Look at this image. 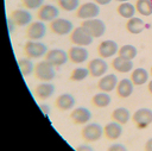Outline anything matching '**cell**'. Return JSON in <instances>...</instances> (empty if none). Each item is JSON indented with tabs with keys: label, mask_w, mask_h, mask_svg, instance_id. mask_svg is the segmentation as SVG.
<instances>
[{
	"label": "cell",
	"mask_w": 152,
	"mask_h": 151,
	"mask_svg": "<svg viewBox=\"0 0 152 151\" xmlns=\"http://www.w3.org/2000/svg\"><path fill=\"white\" fill-rule=\"evenodd\" d=\"M116 12L120 17L122 18H126V19H129L132 17H134V13L137 12L135 11V6L129 4V2H120L116 7Z\"/></svg>",
	"instance_id": "obj_27"
},
{
	"label": "cell",
	"mask_w": 152,
	"mask_h": 151,
	"mask_svg": "<svg viewBox=\"0 0 152 151\" xmlns=\"http://www.w3.org/2000/svg\"><path fill=\"white\" fill-rule=\"evenodd\" d=\"M45 33H46V26L44 21L40 20L31 21L26 26V31H25V36L30 40H40L42 38H44Z\"/></svg>",
	"instance_id": "obj_8"
},
{
	"label": "cell",
	"mask_w": 152,
	"mask_h": 151,
	"mask_svg": "<svg viewBox=\"0 0 152 151\" xmlns=\"http://www.w3.org/2000/svg\"><path fill=\"white\" fill-rule=\"evenodd\" d=\"M56 1L58 7L65 12L76 11L80 6V0H56Z\"/></svg>",
	"instance_id": "obj_32"
},
{
	"label": "cell",
	"mask_w": 152,
	"mask_h": 151,
	"mask_svg": "<svg viewBox=\"0 0 152 151\" xmlns=\"http://www.w3.org/2000/svg\"><path fill=\"white\" fill-rule=\"evenodd\" d=\"M118 84V77L114 74H104L101 76L97 81V89L100 92H106L109 93L115 89Z\"/></svg>",
	"instance_id": "obj_17"
},
{
	"label": "cell",
	"mask_w": 152,
	"mask_h": 151,
	"mask_svg": "<svg viewBox=\"0 0 152 151\" xmlns=\"http://www.w3.org/2000/svg\"><path fill=\"white\" fill-rule=\"evenodd\" d=\"M131 119L138 128H146L152 122V111L148 108H139L132 114Z\"/></svg>",
	"instance_id": "obj_9"
},
{
	"label": "cell",
	"mask_w": 152,
	"mask_h": 151,
	"mask_svg": "<svg viewBox=\"0 0 152 151\" xmlns=\"http://www.w3.org/2000/svg\"><path fill=\"white\" fill-rule=\"evenodd\" d=\"M75 14L78 19H82V20L96 18L100 14V7L95 2H84L78 6Z\"/></svg>",
	"instance_id": "obj_7"
},
{
	"label": "cell",
	"mask_w": 152,
	"mask_h": 151,
	"mask_svg": "<svg viewBox=\"0 0 152 151\" xmlns=\"http://www.w3.org/2000/svg\"><path fill=\"white\" fill-rule=\"evenodd\" d=\"M125 27H126L127 32H129L132 34H139L140 32H142V30L145 27V24L140 18L132 17V18L127 19V21L125 24Z\"/></svg>",
	"instance_id": "obj_24"
},
{
	"label": "cell",
	"mask_w": 152,
	"mask_h": 151,
	"mask_svg": "<svg viewBox=\"0 0 152 151\" xmlns=\"http://www.w3.org/2000/svg\"><path fill=\"white\" fill-rule=\"evenodd\" d=\"M90 102H91V105H93L94 107H96V108H104V107H107V106L110 105L112 97H110V95H109L108 93H106V92H100V93H96V94L93 95Z\"/></svg>",
	"instance_id": "obj_23"
},
{
	"label": "cell",
	"mask_w": 152,
	"mask_h": 151,
	"mask_svg": "<svg viewBox=\"0 0 152 151\" xmlns=\"http://www.w3.org/2000/svg\"><path fill=\"white\" fill-rule=\"evenodd\" d=\"M112 68L118 71V73H122V74H126V73H129L132 69H133V62L131 59H126V58H122L120 56L113 58L112 63H110Z\"/></svg>",
	"instance_id": "obj_22"
},
{
	"label": "cell",
	"mask_w": 152,
	"mask_h": 151,
	"mask_svg": "<svg viewBox=\"0 0 152 151\" xmlns=\"http://www.w3.org/2000/svg\"><path fill=\"white\" fill-rule=\"evenodd\" d=\"M81 26H83L93 36V38H100L106 32V25L99 18H91V19L83 20Z\"/></svg>",
	"instance_id": "obj_5"
},
{
	"label": "cell",
	"mask_w": 152,
	"mask_h": 151,
	"mask_svg": "<svg viewBox=\"0 0 152 151\" xmlns=\"http://www.w3.org/2000/svg\"><path fill=\"white\" fill-rule=\"evenodd\" d=\"M110 1H112V0H94V2L97 4L99 6H100V5H101V6H103V5H108Z\"/></svg>",
	"instance_id": "obj_39"
},
{
	"label": "cell",
	"mask_w": 152,
	"mask_h": 151,
	"mask_svg": "<svg viewBox=\"0 0 152 151\" xmlns=\"http://www.w3.org/2000/svg\"><path fill=\"white\" fill-rule=\"evenodd\" d=\"M88 76H89V70H88V68L77 67V68L72 69V71L70 73L69 78H70V81H74V82H80V81L86 80Z\"/></svg>",
	"instance_id": "obj_31"
},
{
	"label": "cell",
	"mask_w": 152,
	"mask_h": 151,
	"mask_svg": "<svg viewBox=\"0 0 152 151\" xmlns=\"http://www.w3.org/2000/svg\"><path fill=\"white\" fill-rule=\"evenodd\" d=\"M21 4L26 10H38L44 5V0H21Z\"/></svg>",
	"instance_id": "obj_33"
},
{
	"label": "cell",
	"mask_w": 152,
	"mask_h": 151,
	"mask_svg": "<svg viewBox=\"0 0 152 151\" xmlns=\"http://www.w3.org/2000/svg\"><path fill=\"white\" fill-rule=\"evenodd\" d=\"M69 117L75 125H86L91 119V112L86 107H76L71 111Z\"/></svg>",
	"instance_id": "obj_16"
},
{
	"label": "cell",
	"mask_w": 152,
	"mask_h": 151,
	"mask_svg": "<svg viewBox=\"0 0 152 151\" xmlns=\"http://www.w3.org/2000/svg\"><path fill=\"white\" fill-rule=\"evenodd\" d=\"M145 151H152V138H150L145 144Z\"/></svg>",
	"instance_id": "obj_37"
},
{
	"label": "cell",
	"mask_w": 152,
	"mask_h": 151,
	"mask_svg": "<svg viewBox=\"0 0 152 151\" xmlns=\"http://www.w3.org/2000/svg\"><path fill=\"white\" fill-rule=\"evenodd\" d=\"M116 1H118V2H127L128 0H116Z\"/></svg>",
	"instance_id": "obj_41"
},
{
	"label": "cell",
	"mask_w": 152,
	"mask_h": 151,
	"mask_svg": "<svg viewBox=\"0 0 152 151\" xmlns=\"http://www.w3.org/2000/svg\"><path fill=\"white\" fill-rule=\"evenodd\" d=\"M77 151H93V147L91 146H88V145H80L76 147Z\"/></svg>",
	"instance_id": "obj_35"
},
{
	"label": "cell",
	"mask_w": 152,
	"mask_h": 151,
	"mask_svg": "<svg viewBox=\"0 0 152 151\" xmlns=\"http://www.w3.org/2000/svg\"><path fill=\"white\" fill-rule=\"evenodd\" d=\"M18 67H19V70L21 73V75L24 77L33 74V69H34V64L32 63V61L30 58H20L18 61Z\"/></svg>",
	"instance_id": "obj_30"
},
{
	"label": "cell",
	"mask_w": 152,
	"mask_h": 151,
	"mask_svg": "<svg viewBox=\"0 0 152 151\" xmlns=\"http://www.w3.org/2000/svg\"><path fill=\"white\" fill-rule=\"evenodd\" d=\"M129 78L134 86H141L148 81V73L144 68H137V69L132 70Z\"/></svg>",
	"instance_id": "obj_26"
},
{
	"label": "cell",
	"mask_w": 152,
	"mask_h": 151,
	"mask_svg": "<svg viewBox=\"0 0 152 151\" xmlns=\"http://www.w3.org/2000/svg\"><path fill=\"white\" fill-rule=\"evenodd\" d=\"M151 2H152V0H151Z\"/></svg>",
	"instance_id": "obj_43"
},
{
	"label": "cell",
	"mask_w": 152,
	"mask_h": 151,
	"mask_svg": "<svg viewBox=\"0 0 152 151\" xmlns=\"http://www.w3.org/2000/svg\"><path fill=\"white\" fill-rule=\"evenodd\" d=\"M119 46L116 44V42L112 40V39H107V40H102L99 45H97V55L101 58H109L113 57L115 54H118Z\"/></svg>",
	"instance_id": "obj_15"
},
{
	"label": "cell",
	"mask_w": 152,
	"mask_h": 151,
	"mask_svg": "<svg viewBox=\"0 0 152 151\" xmlns=\"http://www.w3.org/2000/svg\"><path fill=\"white\" fill-rule=\"evenodd\" d=\"M8 18L14 23L15 26H27L32 21V15L27 10L24 8H15L13 10Z\"/></svg>",
	"instance_id": "obj_13"
},
{
	"label": "cell",
	"mask_w": 152,
	"mask_h": 151,
	"mask_svg": "<svg viewBox=\"0 0 152 151\" xmlns=\"http://www.w3.org/2000/svg\"><path fill=\"white\" fill-rule=\"evenodd\" d=\"M49 29L55 34L65 36V34H70V32L74 30V25L70 20L65 18H56L52 21H50Z\"/></svg>",
	"instance_id": "obj_6"
},
{
	"label": "cell",
	"mask_w": 152,
	"mask_h": 151,
	"mask_svg": "<svg viewBox=\"0 0 152 151\" xmlns=\"http://www.w3.org/2000/svg\"><path fill=\"white\" fill-rule=\"evenodd\" d=\"M133 82L131 81V78H122L120 81H118V84L115 87V92L116 95L120 99H126L128 96H131V94L133 93Z\"/></svg>",
	"instance_id": "obj_21"
},
{
	"label": "cell",
	"mask_w": 152,
	"mask_h": 151,
	"mask_svg": "<svg viewBox=\"0 0 152 151\" xmlns=\"http://www.w3.org/2000/svg\"><path fill=\"white\" fill-rule=\"evenodd\" d=\"M150 74H151V76H152V67H151V69H150Z\"/></svg>",
	"instance_id": "obj_42"
},
{
	"label": "cell",
	"mask_w": 152,
	"mask_h": 151,
	"mask_svg": "<svg viewBox=\"0 0 152 151\" xmlns=\"http://www.w3.org/2000/svg\"><path fill=\"white\" fill-rule=\"evenodd\" d=\"M87 68L89 70V75L93 77H101L103 76L108 70V64L104 61V58H93L88 62Z\"/></svg>",
	"instance_id": "obj_11"
},
{
	"label": "cell",
	"mask_w": 152,
	"mask_h": 151,
	"mask_svg": "<svg viewBox=\"0 0 152 151\" xmlns=\"http://www.w3.org/2000/svg\"><path fill=\"white\" fill-rule=\"evenodd\" d=\"M135 11L145 17L152 14V2L151 0H137L135 1Z\"/></svg>",
	"instance_id": "obj_28"
},
{
	"label": "cell",
	"mask_w": 152,
	"mask_h": 151,
	"mask_svg": "<svg viewBox=\"0 0 152 151\" xmlns=\"http://www.w3.org/2000/svg\"><path fill=\"white\" fill-rule=\"evenodd\" d=\"M131 117H132V115H131L129 111H128L127 108H125V107H118V108H115V109L112 112V114H110L112 120H114V121H116V122H119V124H121V125L127 124V122L129 121Z\"/></svg>",
	"instance_id": "obj_25"
},
{
	"label": "cell",
	"mask_w": 152,
	"mask_h": 151,
	"mask_svg": "<svg viewBox=\"0 0 152 151\" xmlns=\"http://www.w3.org/2000/svg\"><path fill=\"white\" fill-rule=\"evenodd\" d=\"M138 51H137V48L131 45V44H126V45H122L119 48L118 50V56L122 57V58H126V59H133L135 58Z\"/></svg>",
	"instance_id": "obj_29"
},
{
	"label": "cell",
	"mask_w": 152,
	"mask_h": 151,
	"mask_svg": "<svg viewBox=\"0 0 152 151\" xmlns=\"http://www.w3.org/2000/svg\"><path fill=\"white\" fill-rule=\"evenodd\" d=\"M24 55L30 59L44 57L48 52V46L39 40H27L24 45Z\"/></svg>",
	"instance_id": "obj_2"
},
{
	"label": "cell",
	"mask_w": 152,
	"mask_h": 151,
	"mask_svg": "<svg viewBox=\"0 0 152 151\" xmlns=\"http://www.w3.org/2000/svg\"><path fill=\"white\" fill-rule=\"evenodd\" d=\"M44 59L48 61L50 64L53 67H61L65 64L69 58H68V52L62 50V49H51L48 50V52L44 56Z\"/></svg>",
	"instance_id": "obj_10"
},
{
	"label": "cell",
	"mask_w": 152,
	"mask_h": 151,
	"mask_svg": "<svg viewBox=\"0 0 152 151\" xmlns=\"http://www.w3.org/2000/svg\"><path fill=\"white\" fill-rule=\"evenodd\" d=\"M68 52V58L71 63L74 64H81L83 62H86L88 59V50L84 46H78V45H74L71 48H69Z\"/></svg>",
	"instance_id": "obj_14"
},
{
	"label": "cell",
	"mask_w": 152,
	"mask_h": 151,
	"mask_svg": "<svg viewBox=\"0 0 152 151\" xmlns=\"http://www.w3.org/2000/svg\"><path fill=\"white\" fill-rule=\"evenodd\" d=\"M39 107H40L42 112H43L45 115H48V114H49V112H50V108H49V106H48V105H40Z\"/></svg>",
	"instance_id": "obj_38"
},
{
	"label": "cell",
	"mask_w": 152,
	"mask_h": 151,
	"mask_svg": "<svg viewBox=\"0 0 152 151\" xmlns=\"http://www.w3.org/2000/svg\"><path fill=\"white\" fill-rule=\"evenodd\" d=\"M102 136L103 127L97 122H87L81 130V137L86 143L97 141Z\"/></svg>",
	"instance_id": "obj_3"
},
{
	"label": "cell",
	"mask_w": 152,
	"mask_h": 151,
	"mask_svg": "<svg viewBox=\"0 0 152 151\" xmlns=\"http://www.w3.org/2000/svg\"><path fill=\"white\" fill-rule=\"evenodd\" d=\"M121 134H122V126H121V124H119L114 120L103 126V136L108 140L114 141V140L119 139L121 137Z\"/></svg>",
	"instance_id": "obj_19"
},
{
	"label": "cell",
	"mask_w": 152,
	"mask_h": 151,
	"mask_svg": "<svg viewBox=\"0 0 152 151\" xmlns=\"http://www.w3.org/2000/svg\"><path fill=\"white\" fill-rule=\"evenodd\" d=\"M33 75H34V77L37 80H39L42 82H50L56 76L55 67L52 64H50L48 61H45V59L40 61V62L34 64Z\"/></svg>",
	"instance_id": "obj_1"
},
{
	"label": "cell",
	"mask_w": 152,
	"mask_h": 151,
	"mask_svg": "<svg viewBox=\"0 0 152 151\" xmlns=\"http://www.w3.org/2000/svg\"><path fill=\"white\" fill-rule=\"evenodd\" d=\"M58 14H59V10L53 6V5H50V4H44L42 5L38 10H37V18L38 20L40 21H52L53 19L58 18Z\"/></svg>",
	"instance_id": "obj_12"
},
{
	"label": "cell",
	"mask_w": 152,
	"mask_h": 151,
	"mask_svg": "<svg viewBox=\"0 0 152 151\" xmlns=\"http://www.w3.org/2000/svg\"><path fill=\"white\" fill-rule=\"evenodd\" d=\"M75 103H76L75 97L71 94H69V93H63V94L58 95L56 97V100H55L56 108L59 109V111H63V112L72 109Z\"/></svg>",
	"instance_id": "obj_18"
},
{
	"label": "cell",
	"mask_w": 152,
	"mask_h": 151,
	"mask_svg": "<svg viewBox=\"0 0 152 151\" xmlns=\"http://www.w3.org/2000/svg\"><path fill=\"white\" fill-rule=\"evenodd\" d=\"M55 93V86L50 82H42L34 87L33 94L38 100H46Z\"/></svg>",
	"instance_id": "obj_20"
},
{
	"label": "cell",
	"mask_w": 152,
	"mask_h": 151,
	"mask_svg": "<svg viewBox=\"0 0 152 151\" xmlns=\"http://www.w3.org/2000/svg\"><path fill=\"white\" fill-rule=\"evenodd\" d=\"M7 26H8V31H10V33H11V32H13V30H14V26H15V25H14V23H13L10 18H7Z\"/></svg>",
	"instance_id": "obj_36"
},
{
	"label": "cell",
	"mask_w": 152,
	"mask_h": 151,
	"mask_svg": "<svg viewBox=\"0 0 152 151\" xmlns=\"http://www.w3.org/2000/svg\"><path fill=\"white\" fill-rule=\"evenodd\" d=\"M147 90H148V93L150 94H152V80L148 82V84H147Z\"/></svg>",
	"instance_id": "obj_40"
},
{
	"label": "cell",
	"mask_w": 152,
	"mask_h": 151,
	"mask_svg": "<svg viewBox=\"0 0 152 151\" xmlns=\"http://www.w3.org/2000/svg\"><path fill=\"white\" fill-rule=\"evenodd\" d=\"M93 39H94L93 36L81 25L74 27V30L69 34V40L74 45H78V46H88L93 43Z\"/></svg>",
	"instance_id": "obj_4"
},
{
	"label": "cell",
	"mask_w": 152,
	"mask_h": 151,
	"mask_svg": "<svg viewBox=\"0 0 152 151\" xmlns=\"http://www.w3.org/2000/svg\"><path fill=\"white\" fill-rule=\"evenodd\" d=\"M108 151H126V147L122 144H113L108 147Z\"/></svg>",
	"instance_id": "obj_34"
}]
</instances>
